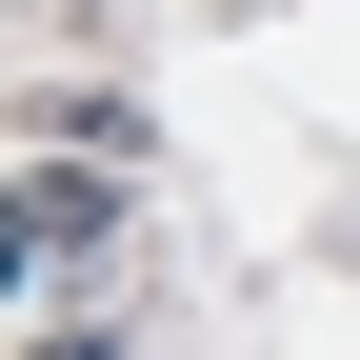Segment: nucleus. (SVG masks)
<instances>
[{"label": "nucleus", "mask_w": 360, "mask_h": 360, "mask_svg": "<svg viewBox=\"0 0 360 360\" xmlns=\"http://www.w3.org/2000/svg\"><path fill=\"white\" fill-rule=\"evenodd\" d=\"M20 360H120V340H20Z\"/></svg>", "instance_id": "f03ea898"}, {"label": "nucleus", "mask_w": 360, "mask_h": 360, "mask_svg": "<svg viewBox=\"0 0 360 360\" xmlns=\"http://www.w3.org/2000/svg\"><path fill=\"white\" fill-rule=\"evenodd\" d=\"M80 260H120V200H101V180H60V160H20V281L60 300Z\"/></svg>", "instance_id": "f257e3e1"}]
</instances>
